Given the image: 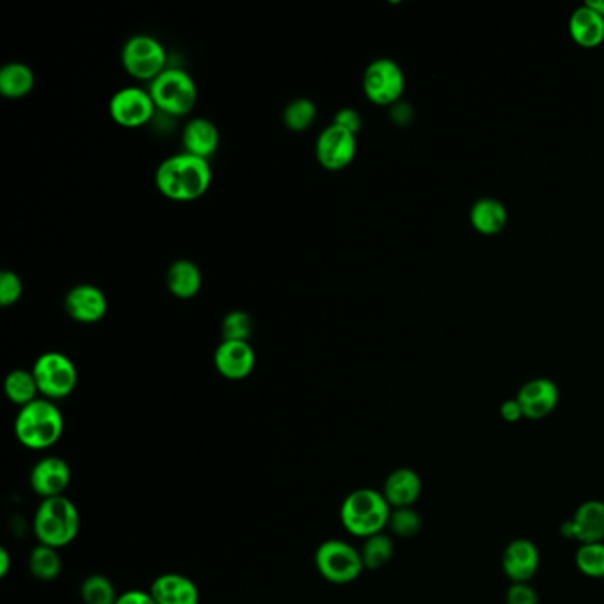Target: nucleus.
<instances>
[{
    "instance_id": "f257e3e1",
    "label": "nucleus",
    "mask_w": 604,
    "mask_h": 604,
    "mask_svg": "<svg viewBox=\"0 0 604 604\" xmlns=\"http://www.w3.org/2000/svg\"><path fill=\"white\" fill-rule=\"evenodd\" d=\"M213 171L210 160L179 153L163 160L156 169L155 183L160 194L174 202L201 199L210 190Z\"/></svg>"
},
{
    "instance_id": "f03ea898",
    "label": "nucleus",
    "mask_w": 604,
    "mask_h": 604,
    "mask_svg": "<svg viewBox=\"0 0 604 604\" xmlns=\"http://www.w3.org/2000/svg\"><path fill=\"white\" fill-rule=\"evenodd\" d=\"M64 433V417L54 401L36 399L20 408L15 419V436L29 450H47Z\"/></svg>"
},
{
    "instance_id": "7ed1b4c3",
    "label": "nucleus",
    "mask_w": 604,
    "mask_h": 604,
    "mask_svg": "<svg viewBox=\"0 0 604 604\" xmlns=\"http://www.w3.org/2000/svg\"><path fill=\"white\" fill-rule=\"evenodd\" d=\"M392 507L380 491L371 488L355 489L341 505L342 527L355 537H372L388 527Z\"/></svg>"
},
{
    "instance_id": "20e7f679",
    "label": "nucleus",
    "mask_w": 604,
    "mask_h": 604,
    "mask_svg": "<svg viewBox=\"0 0 604 604\" xmlns=\"http://www.w3.org/2000/svg\"><path fill=\"white\" fill-rule=\"evenodd\" d=\"M32 528L39 544L61 550L75 541L80 530L77 505L66 496L43 500L34 514Z\"/></svg>"
},
{
    "instance_id": "39448f33",
    "label": "nucleus",
    "mask_w": 604,
    "mask_h": 604,
    "mask_svg": "<svg viewBox=\"0 0 604 604\" xmlns=\"http://www.w3.org/2000/svg\"><path fill=\"white\" fill-rule=\"evenodd\" d=\"M148 91L155 101L156 110L172 117L190 114L199 98L194 78L179 68H167L149 84Z\"/></svg>"
},
{
    "instance_id": "423d86ee",
    "label": "nucleus",
    "mask_w": 604,
    "mask_h": 604,
    "mask_svg": "<svg viewBox=\"0 0 604 604\" xmlns=\"http://www.w3.org/2000/svg\"><path fill=\"white\" fill-rule=\"evenodd\" d=\"M31 371L38 383L39 394L48 401L64 399L73 394L77 387V367L70 357L59 351H47L39 355Z\"/></svg>"
},
{
    "instance_id": "0eeeda50",
    "label": "nucleus",
    "mask_w": 604,
    "mask_h": 604,
    "mask_svg": "<svg viewBox=\"0 0 604 604\" xmlns=\"http://www.w3.org/2000/svg\"><path fill=\"white\" fill-rule=\"evenodd\" d=\"M314 562L318 573L335 585H346L357 580L365 569L360 550L341 539H330L319 544Z\"/></svg>"
},
{
    "instance_id": "6e6552de",
    "label": "nucleus",
    "mask_w": 604,
    "mask_h": 604,
    "mask_svg": "<svg viewBox=\"0 0 604 604\" xmlns=\"http://www.w3.org/2000/svg\"><path fill=\"white\" fill-rule=\"evenodd\" d=\"M121 62L130 77L149 84L169 68L162 43L148 34L133 36L124 43Z\"/></svg>"
},
{
    "instance_id": "1a4fd4ad",
    "label": "nucleus",
    "mask_w": 604,
    "mask_h": 604,
    "mask_svg": "<svg viewBox=\"0 0 604 604\" xmlns=\"http://www.w3.org/2000/svg\"><path fill=\"white\" fill-rule=\"evenodd\" d=\"M362 87L367 100L371 103L380 107H390L403 98L406 78L397 62L381 57L365 68Z\"/></svg>"
},
{
    "instance_id": "9d476101",
    "label": "nucleus",
    "mask_w": 604,
    "mask_h": 604,
    "mask_svg": "<svg viewBox=\"0 0 604 604\" xmlns=\"http://www.w3.org/2000/svg\"><path fill=\"white\" fill-rule=\"evenodd\" d=\"M109 114L123 128H140L156 114V105L148 89L123 87L109 101Z\"/></svg>"
},
{
    "instance_id": "9b49d317",
    "label": "nucleus",
    "mask_w": 604,
    "mask_h": 604,
    "mask_svg": "<svg viewBox=\"0 0 604 604\" xmlns=\"http://www.w3.org/2000/svg\"><path fill=\"white\" fill-rule=\"evenodd\" d=\"M357 148V135L332 123L319 133L316 158L326 171H342L355 160Z\"/></svg>"
},
{
    "instance_id": "f8f14e48",
    "label": "nucleus",
    "mask_w": 604,
    "mask_h": 604,
    "mask_svg": "<svg viewBox=\"0 0 604 604\" xmlns=\"http://www.w3.org/2000/svg\"><path fill=\"white\" fill-rule=\"evenodd\" d=\"M560 534L580 544L603 543L604 502L601 500L583 502L574 512L573 518L562 525Z\"/></svg>"
},
{
    "instance_id": "ddd939ff",
    "label": "nucleus",
    "mask_w": 604,
    "mask_h": 604,
    "mask_svg": "<svg viewBox=\"0 0 604 604\" xmlns=\"http://www.w3.org/2000/svg\"><path fill=\"white\" fill-rule=\"evenodd\" d=\"M29 482L34 493L41 496L43 500L64 496L71 484L70 465L62 457H43L32 466Z\"/></svg>"
},
{
    "instance_id": "4468645a",
    "label": "nucleus",
    "mask_w": 604,
    "mask_h": 604,
    "mask_svg": "<svg viewBox=\"0 0 604 604\" xmlns=\"http://www.w3.org/2000/svg\"><path fill=\"white\" fill-rule=\"evenodd\" d=\"M523 417L528 420H543L550 417L560 401V390L548 378H535L519 388L516 397Z\"/></svg>"
},
{
    "instance_id": "2eb2a0df",
    "label": "nucleus",
    "mask_w": 604,
    "mask_h": 604,
    "mask_svg": "<svg viewBox=\"0 0 604 604\" xmlns=\"http://www.w3.org/2000/svg\"><path fill=\"white\" fill-rule=\"evenodd\" d=\"M213 362L225 380H245L256 369V351L250 342L222 341L213 355Z\"/></svg>"
},
{
    "instance_id": "dca6fc26",
    "label": "nucleus",
    "mask_w": 604,
    "mask_h": 604,
    "mask_svg": "<svg viewBox=\"0 0 604 604\" xmlns=\"http://www.w3.org/2000/svg\"><path fill=\"white\" fill-rule=\"evenodd\" d=\"M64 309L71 319L91 325L105 318L109 310V302L100 287L93 284H78L66 295Z\"/></svg>"
},
{
    "instance_id": "f3484780",
    "label": "nucleus",
    "mask_w": 604,
    "mask_h": 604,
    "mask_svg": "<svg viewBox=\"0 0 604 604\" xmlns=\"http://www.w3.org/2000/svg\"><path fill=\"white\" fill-rule=\"evenodd\" d=\"M541 555L530 539H514L507 544L502 567L512 583H528L539 571Z\"/></svg>"
},
{
    "instance_id": "a211bd4d",
    "label": "nucleus",
    "mask_w": 604,
    "mask_h": 604,
    "mask_svg": "<svg viewBox=\"0 0 604 604\" xmlns=\"http://www.w3.org/2000/svg\"><path fill=\"white\" fill-rule=\"evenodd\" d=\"M149 594L156 604H199L201 594L194 581L185 574L165 573L158 576Z\"/></svg>"
},
{
    "instance_id": "6ab92c4d",
    "label": "nucleus",
    "mask_w": 604,
    "mask_h": 604,
    "mask_svg": "<svg viewBox=\"0 0 604 604\" xmlns=\"http://www.w3.org/2000/svg\"><path fill=\"white\" fill-rule=\"evenodd\" d=\"M381 493L392 509L413 507L422 495V479L411 468H399L388 475Z\"/></svg>"
},
{
    "instance_id": "aec40b11",
    "label": "nucleus",
    "mask_w": 604,
    "mask_h": 604,
    "mask_svg": "<svg viewBox=\"0 0 604 604\" xmlns=\"http://www.w3.org/2000/svg\"><path fill=\"white\" fill-rule=\"evenodd\" d=\"M218 144H220V133L217 124L210 119L195 117L186 123L183 130V148L188 155L210 160L211 156L217 153Z\"/></svg>"
},
{
    "instance_id": "412c9836",
    "label": "nucleus",
    "mask_w": 604,
    "mask_h": 604,
    "mask_svg": "<svg viewBox=\"0 0 604 604\" xmlns=\"http://www.w3.org/2000/svg\"><path fill=\"white\" fill-rule=\"evenodd\" d=\"M569 34L578 47L597 48L604 43V18L583 4L569 18Z\"/></svg>"
},
{
    "instance_id": "4be33fe9",
    "label": "nucleus",
    "mask_w": 604,
    "mask_h": 604,
    "mask_svg": "<svg viewBox=\"0 0 604 604\" xmlns=\"http://www.w3.org/2000/svg\"><path fill=\"white\" fill-rule=\"evenodd\" d=\"M509 220L507 208L493 197H482L470 210V222L477 233L496 236L502 233Z\"/></svg>"
},
{
    "instance_id": "5701e85b",
    "label": "nucleus",
    "mask_w": 604,
    "mask_h": 604,
    "mask_svg": "<svg viewBox=\"0 0 604 604\" xmlns=\"http://www.w3.org/2000/svg\"><path fill=\"white\" fill-rule=\"evenodd\" d=\"M167 287L179 300L194 298L202 287V273L197 264L186 259H179L169 266Z\"/></svg>"
},
{
    "instance_id": "b1692460",
    "label": "nucleus",
    "mask_w": 604,
    "mask_h": 604,
    "mask_svg": "<svg viewBox=\"0 0 604 604\" xmlns=\"http://www.w3.org/2000/svg\"><path fill=\"white\" fill-rule=\"evenodd\" d=\"M36 86L31 66L24 62H9L0 70V94L9 100H20Z\"/></svg>"
},
{
    "instance_id": "393cba45",
    "label": "nucleus",
    "mask_w": 604,
    "mask_h": 604,
    "mask_svg": "<svg viewBox=\"0 0 604 604\" xmlns=\"http://www.w3.org/2000/svg\"><path fill=\"white\" fill-rule=\"evenodd\" d=\"M4 392L8 395L9 401L20 408L39 399L38 383L32 371L27 369H15L9 372L8 378L4 381Z\"/></svg>"
},
{
    "instance_id": "a878e982",
    "label": "nucleus",
    "mask_w": 604,
    "mask_h": 604,
    "mask_svg": "<svg viewBox=\"0 0 604 604\" xmlns=\"http://www.w3.org/2000/svg\"><path fill=\"white\" fill-rule=\"evenodd\" d=\"M29 569L39 581H54L62 571V560L59 550L38 544L29 555Z\"/></svg>"
},
{
    "instance_id": "bb28decb",
    "label": "nucleus",
    "mask_w": 604,
    "mask_h": 604,
    "mask_svg": "<svg viewBox=\"0 0 604 604\" xmlns=\"http://www.w3.org/2000/svg\"><path fill=\"white\" fill-rule=\"evenodd\" d=\"M362 560H364L365 569H381L387 566L388 562L394 557V543L387 534H376L365 539L364 546L360 550Z\"/></svg>"
},
{
    "instance_id": "cd10ccee",
    "label": "nucleus",
    "mask_w": 604,
    "mask_h": 604,
    "mask_svg": "<svg viewBox=\"0 0 604 604\" xmlns=\"http://www.w3.org/2000/svg\"><path fill=\"white\" fill-rule=\"evenodd\" d=\"M318 116V107L310 98H296V100L287 103L284 109V124L291 132H307L310 126L316 121Z\"/></svg>"
},
{
    "instance_id": "c85d7f7f",
    "label": "nucleus",
    "mask_w": 604,
    "mask_h": 604,
    "mask_svg": "<svg viewBox=\"0 0 604 604\" xmlns=\"http://www.w3.org/2000/svg\"><path fill=\"white\" fill-rule=\"evenodd\" d=\"M80 597L84 604H116V585L103 574H91L87 576L82 587Z\"/></svg>"
},
{
    "instance_id": "c756f323",
    "label": "nucleus",
    "mask_w": 604,
    "mask_h": 604,
    "mask_svg": "<svg viewBox=\"0 0 604 604\" xmlns=\"http://www.w3.org/2000/svg\"><path fill=\"white\" fill-rule=\"evenodd\" d=\"M574 562L585 576L604 578V543L581 544Z\"/></svg>"
},
{
    "instance_id": "7c9ffc66",
    "label": "nucleus",
    "mask_w": 604,
    "mask_h": 604,
    "mask_svg": "<svg viewBox=\"0 0 604 604\" xmlns=\"http://www.w3.org/2000/svg\"><path fill=\"white\" fill-rule=\"evenodd\" d=\"M254 321L245 310H231L222 319V341L248 342L252 337Z\"/></svg>"
},
{
    "instance_id": "2f4dec72",
    "label": "nucleus",
    "mask_w": 604,
    "mask_h": 604,
    "mask_svg": "<svg viewBox=\"0 0 604 604\" xmlns=\"http://www.w3.org/2000/svg\"><path fill=\"white\" fill-rule=\"evenodd\" d=\"M388 528L394 532L397 537H415L419 534L420 528H422V519H420L419 512L415 511L413 507H403V509H392L390 514V521H388Z\"/></svg>"
},
{
    "instance_id": "473e14b6",
    "label": "nucleus",
    "mask_w": 604,
    "mask_h": 604,
    "mask_svg": "<svg viewBox=\"0 0 604 604\" xmlns=\"http://www.w3.org/2000/svg\"><path fill=\"white\" fill-rule=\"evenodd\" d=\"M24 293V284L22 279L11 270L0 273V305L2 307H11L15 305Z\"/></svg>"
},
{
    "instance_id": "72a5a7b5",
    "label": "nucleus",
    "mask_w": 604,
    "mask_h": 604,
    "mask_svg": "<svg viewBox=\"0 0 604 604\" xmlns=\"http://www.w3.org/2000/svg\"><path fill=\"white\" fill-rule=\"evenodd\" d=\"M505 601L507 604H539V596L528 583H512Z\"/></svg>"
},
{
    "instance_id": "f704fd0d",
    "label": "nucleus",
    "mask_w": 604,
    "mask_h": 604,
    "mask_svg": "<svg viewBox=\"0 0 604 604\" xmlns=\"http://www.w3.org/2000/svg\"><path fill=\"white\" fill-rule=\"evenodd\" d=\"M333 124L341 126L353 135H358V132L362 130V117L358 114V110L346 107V109L337 110V114L333 117Z\"/></svg>"
},
{
    "instance_id": "c9c22d12",
    "label": "nucleus",
    "mask_w": 604,
    "mask_h": 604,
    "mask_svg": "<svg viewBox=\"0 0 604 604\" xmlns=\"http://www.w3.org/2000/svg\"><path fill=\"white\" fill-rule=\"evenodd\" d=\"M116 604H156L153 596L149 592L142 590H128L121 596L117 597Z\"/></svg>"
},
{
    "instance_id": "e433bc0d",
    "label": "nucleus",
    "mask_w": 604,
    "mask_h": 604,
    "mask_svg": "<svg viewBox=\"0 0 604 604\" xmlns=\"http://www.w3.org/2000/svg\"><path fill=\"white\" fill-rule=\"evenodd\" d=\"M500 415H502V419H504L505 422H518V420L525 419V417H523V411H521V406H519L516 399L505 401V403L500 406Z\"/></svg>"
},
{
    "instance_id": "4c0bfd02",
    "label": "nucleus",
    "mask_w": 604,
    "mask_h": 604,
    "mask_svg": "<svg viewBox=\"0 0 604 604\" xmlns=\"http://www.w3.org/2000/svg\"><path fill=\"white\" fill-rule=\"evenodd\" d=\"M9 569H11V555L6 548H0V576H8Z\"/></svg>"
},
{
    "instance_id": "58836bf2",
    "label": "nucleus",
    "mask_w": 604,
    "mask_h": 604,
    "mask_svg": "<svg viewBox=\"0 0 604 604\" xmlns=\"http://www.w3.org/2000/svg\"><path fill=\"white\" fill-rule=\"evenodd\" d=\"M585 4L592 9H596L597 13L604 18V0H587Z\"/></svg>"
}]
</instances>
